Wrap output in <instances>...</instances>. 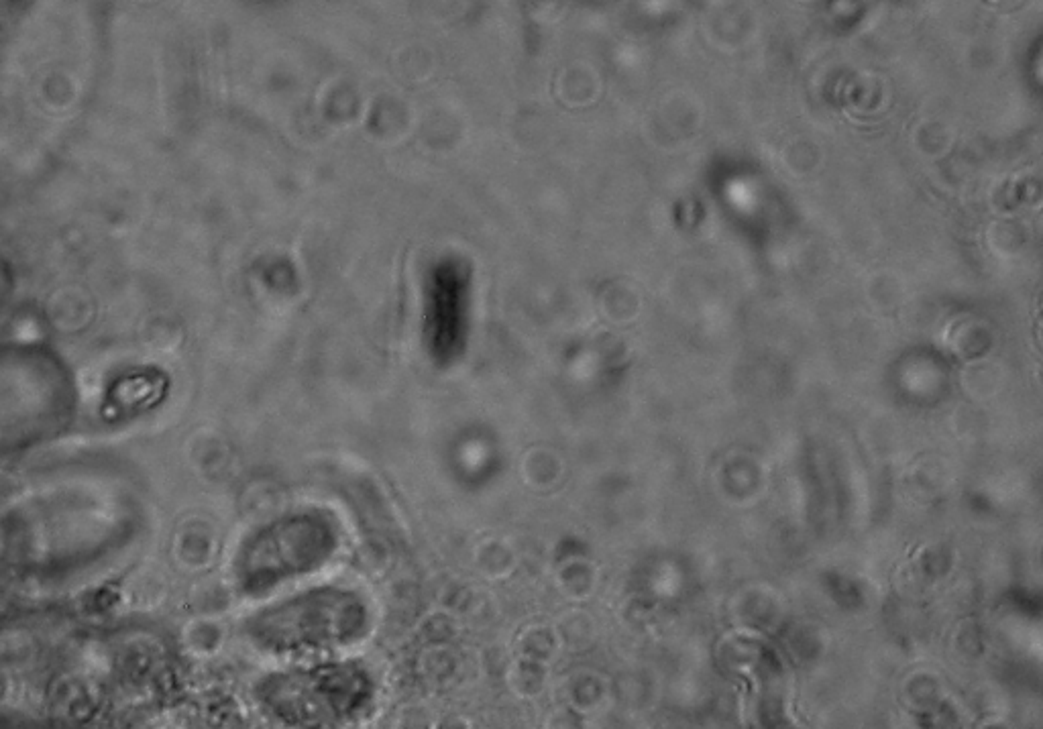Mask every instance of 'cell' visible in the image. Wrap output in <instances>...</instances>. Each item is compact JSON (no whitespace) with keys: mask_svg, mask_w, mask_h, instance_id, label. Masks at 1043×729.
<instances>
[{"mask_svg":"<svg viewBox=\"0 0 1043 729\" xmlns=\"http://www.w3.org/2000/svg\"><path fill=\"white\" fill-rule=\"evenodd\" d=\"M980 729H1009V727L1003 725L1001 721H988V723H984Z\"/></svg>","mask_w":1043,"mask_h":729,"instance_id":"cell-1","label":"cell"}]
</instances>
